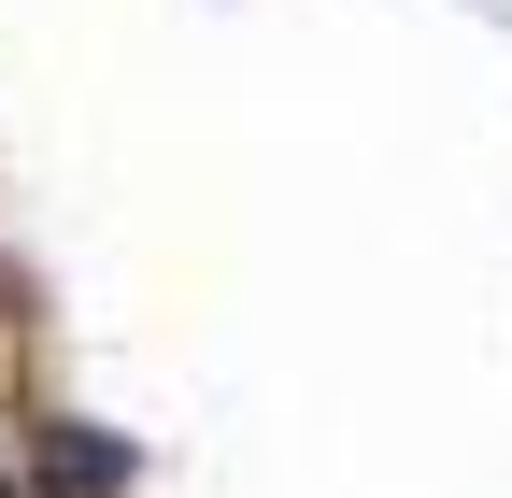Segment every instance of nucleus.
<instances>
[{"label":"nucleus","instance_id":"nucleus-1","mask_svg":"<svg viewBox=\"0 0 512 498\" xmlns=\"http://www.w3.org/2000/svg\"><path fill=\"white\" fill-rule=\"evenodd\" d=\"M29 498H128V442L86 413H43L29 427Z\"/></svg>","mask_w":512,"mask_h":498},{"label":"nucleus","instance_id":"nucleus-3","mask_svg":"<svg viewBox=\"0 0 512 498\" xmlns=\"http://www.w3.org/2000/svg\"><path fill=\"white\" fill-rule=\"evenodd\" d=\"M0 498H29V484H15V470H0Z\"/></svg>","mask_w":512,"mask_h":498},{"label":"nucleus","instance_id":"nucleus-2","mask_svg":"<svg viewBox=\"0 0 512 498\" xmlns=\"http://www.w3.org/2000/svg\"><path fill=\"white\" fill-rule=\"evenodd\" d=\"M15 314H29V299H15V271H0V328H15ZM0 385H15V342H0Z\"/></svg>","mask_w":512,"mask_h":498}]
</instances>
